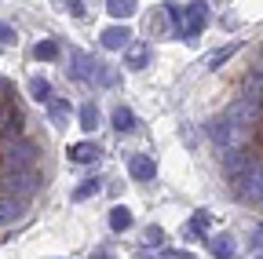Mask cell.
<instances>
[{"instance_id":"5","label":"cell","mask_w":263,"mask_h":259,"mask_svg":"<svg viewBox=\"0 0 263 259\" xmlns=\"http://www.w3.org/2000/svg\"><path fill=\"white\" fill-rule=\"evenodd\" d=\"M128 29L124 26H110V29H103V48H110V51H121V48H132L128 44Z\"/></svg>"},{"instance_id":"13","label":"cell","mask_w":263,"mask_h":259,"mask_svg":"<svg viewBox=\"0 0 263 259\" xmlns=\"http://www.w3.org/2000/svg\"><path fill=\"white\" fill-rule=\"evenodd\" d=\"M59 51H62V48H59L55 41H41V44H37V51H33V55H37L41 62H55V58H59Z\"/></svg>"},{"instance_id":"4","label":"cell","mask_w":263,"mask_h":259,"mask_svg":"<svg viewBox=\"0 0 263 259\" xmlns=\"http://www.w3.org/2000/svg\"><path fill=\"white\" fill-rule=\"evenodd\" d=\"M128 175L139 179V183H150V179L157 175V165H154L146 153H132V157H128Z\"/></svg>"},{"instance_id":"7","label":"cell","mask_w":263,"mask_h":259,"mask_svg":"<svg viewBox=\"0 0 263 259\" xmlns=\"http://www.w3.org/2000/svg\"><path fill=\"white\" fill-rule=\"evenodd\" d=\"M146 58H150V48H146V44H132V48L124 51V66H128V70H143Z\"/></svg>"},{"instance_id":"15","label":"cell","mask_w":263,"mask_h":259,"mask_svg":"<svg viewBox=\"0 0 263 259\" xmlns=\"http://www.w3.org/2000/svg\"><path fill=\"white\" fill-rule=\"evenodd\" d=\"M106 11H110L114 18H128L132 11H136V4H132V0H110V4H106Z\"/></svg>"},{"instance_id":"11","label":"cell","mask_w":263,"mask_h":259,"mask_svg":"<svg viewBox=\"0 0 263 259\" xmlns=\"http://www.w3.org/2000/svg\"><path fill=\"white\" fill-rule=\"evenodd\" d=\"M205 226H209V212H197V215L183 226V237H197V234L205 230Z\"/></svg>"},{"instance_id":"3","label":"cell","mask_w":263,"mask_h":259,"mask_svg":"<svg viewBox=\"0 0 263 259\" xmlns=\"http://www.w3.org/2000/svg\"><path fill=\"white\" fill-rule=\"evenodd\" d=\"M168 18L179 26V37L194 41L209 22V4H168Z\"/></svg>"},{"instance_id":"9","label":"cell","mask_w":263,"mask_h":259,"mask_svg":"<svg viewBox=\"0 0 263 259\" xmlns=\"http://www.w3.org/2000/svg\"><path fill=\"white\" fill-rule=\"evenodd\" d=\"M128 226H132V212H128L124 205H117V208L110 212V230L121 234V230H128Z\"/></svg>"},{"instance_id":"22","label":"cell","mask_w":263,"mask_h":259,"mask_svg":"<svg viewBox=\"0 0 263 259\" xmlns=\"http://www.w3.org/2000/svg\"><path fill=\"white\" fill-rule=\"evenodd\" d=\"M91 259H114V255H110V252H95Z\"/></svg>"},{"instance_id":"2","label":"cell","mask_w":263,"mask_h":259,"mask_svg":"<svg viewBox=\"0 0 263 259\" xmlns=\"http://www.w3.org/2000/svg\"><path fill=\"white\" fill-rule=\"evenodd\" d=\"M51 175V139L22 103L18 88L0 73V234L26 223Z\"/></svg>"},{"instance_id":"8","label":"cell","mask_w":263,"mask_h":259,"mask_svg":"<svg viewBox=\"0 0 263 259\" xmlns=\"http://www.w3.org/2000/svg\"><path fill=\"white\" fill-rule=\"evenodd\" d=\"M114 128L117 132H132V128H136V113H132L128 106H117L114 110Z\"/></svg>"},{"instance_id":"14","label":"cell","mask_w":263,"mask_h":259,"mask_svg":"<svg viewBox=\"0 0 263 259\" xmlns=\"http://www.w3.org/2000/svg\"><path fill=\"white\" fill-rule=\"evenodd\" d=\"M48 110H51V124H62L66 117H70V103H66V99H51Z\"/></svg>"},{"instance_id":"1","label":"cell","mask_w":263,"mask_h":259,"mask_svg":"<svg viewBox=\"0 0 263 259\" xmlns=\"http://www.w3.org/2000/svg\"><path fill=\"white\" fill-rule=\"evenodd\" d=\"M223 190L263 215V41L230 84L227 103L209 124Z\"/></svg>"},{"instance_id":"20","label":"cell","mask_w":263,"mask_h":259,"mask_svg":"<svg viewBox=\"0 0 263 259\" xmlns=\"http://www.w3.org/2000/svg\"><path fill=\"white\" fill-rule=\"evenodd\" d=\"M8 44H15V29L0 26V48H8Z\"/></svg>"},{"instance_id":"18","label":"cell","mask_w":263,"mask_h":259,"mask_svg":"<svg viewBox=\"0 0 263 259\" xmlns=\"http://www.w3.org/2000/svg\"><path fill=\"white\" fill-rule=\"evenodd\" d=\"M234 51H238V44H230V48H223V51H216V55L209 58V66H212V70H216V66H223V62H227L230 55H234Z\"/></svg>"},{"instance_id":"6","label":"cell","mask_w":263,"mask_h":259,"mask_svg":"<svg viewBox=\"0 0 263 259\" xmlns=\"http://www.w3.org/2000/svg\"><path fill=\"white\" fill-rule=\"evenodd\" d=\"M99 153H103L99 143H77V146H70V161H73V165H91Z\"/></svg>"},{"instance_id":"21","label":"cell","mask_w":263,"mask_h":259,"mask_svg":"<svg viewBox=\"0 0 263 259\" xmlns=\"http://www.w3.org/2000/svg\"><path fill=\"white\" fill-rule=\"evenodd\" d=\"M157 259H194L190 252H164V255H157Z\"/></svg>"},{"instance_id":"12","label":"cell","mask_w":263,"mask_h":259,"mask_svg":"<svg viewBox=\"0 0 263 259\" xmlns=\"http://www.w3.org/2000/svg\"><path fill=\"white\" fill-rule=\"evenodd\" d=\"M29 91H33V99H41V103H51V84L44 77H33L29 81Z\"/></svg>"},{"instance_id":"16","label":"cell","mask_w":263,"mask_h":259,"mask_svg":"<svg viewBox=\"0 0 263 259\" xmlns=\"http://www.w3.org/2000/svg\"><path fill=\"white\" fill-rule=\"evenodd\" d=\"M81 128H88V132H91V128H99V110H95V103H84V106H81Z\"/></svg>"},{"instance_id":"10","label":"cell","mask_w":263,"mask_h":259,"mask_svg":"<svg viewBox=\"0 0 263 259\" xmlns=\"http://www.w3.org/2000/svg\"><path fill=\"white\" fill-rule=\"evenodd\" d=\"M209 252L216 259H230V255H234V241H230V237H212L209 241Z\"/></svg>"},{"instance_id":"19","label":"cell","mask_w":263,"mask_h":259,"mask_svg":"<svg viewBox=\"0 0 263 259\" xmlns=\"http://www.w3.org/2000/svg\"><path fill=\"white\" fill-rule=\"evenodd\" d=\"M146 241H150V245L164 241V230H161V226H146Z\"/></svg>"},{"instance_id":"17","label":"cell","mask_w":263,"mask_h":259,"mask_svg":"<svg viewBox=\"0 0 263 259\" xmlns=\"http://www.w3.org/2000/svg\"><path fill=\"white\" fill-rule=\"evenodd\" d=\"M95 190H99V179H84V183H81V186L73 190V201H88Z\"/></svg>"}]
</instances>
